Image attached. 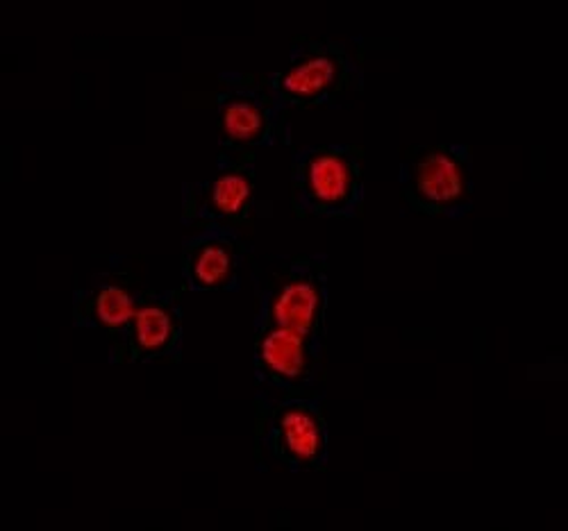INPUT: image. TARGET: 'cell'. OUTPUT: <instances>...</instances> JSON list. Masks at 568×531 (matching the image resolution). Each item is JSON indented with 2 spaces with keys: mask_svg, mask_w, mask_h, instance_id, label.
I'll return each instance as SVG.
<instances>
[{
  "mask_svg": "<svg viewBox=\"0 0 568 531\" xmlns=\"http://www.w3.org/2000/svg\"><path fill=\"white\" fill-rule=\"evenodd\" d=\"M178 312L169 303L155 300L139 305L128 327V355L130 359L158 357L178 341Z\"/></svg>",
  "mask_w": 568,
  "mask_h": 531,
  "instance_id": "obj_5",
  "label": "cell"
},
{
  "mask_svg": "<svg viewBox=\"0 0 568 531\" xmlns=\"http://www.w3.org/2000/svg\"><path fill=\"white\" fill-rule=\"evenodd\" d=\"M273 452L290 466H312L325 450V425L318 411L305 402H290L273 413Z\"/></svg>",
  "mask_w": 568,
  "mask_h": 531,
  "instance_id": "obj_3",
  "label": "cell"
},
{
  "mask_svg": "<svg viewBox=\"0 0 568 531\" xmlns=\"http://www.w3.org/2000/svg\"><path fill=\"white\" fill-rule=\"evenodd\" d=\"M321 307L323 296L318 282L310 275L292 277L277 288L271 300V327H287L312 334L314 325L321 320Z\"/></svg>",
  "mask_w": 568,
  "mask_h": 531,
  "instance_id": "obj_6",
  "label": "cell"
},
{
  "mask_svg": "<svg viewBox=\"0 0 568 531\" xmlns=\"http://www.w3.org/2000/svg\"><path fill=\"white\" fill-rule=\"evenodd\" d=\"M409 193L428 212H446L468 196V171L448 149L425 151L412 166Z\"/></svg>",
  "mask_w": 568,
  "mask_h": 531,
  "instance_id": "obj_2",
  "label": "cell"
},
{
  "mask_svg": "<svg viewBox=\"0 0 568 531\" xmlns=\"http://www.w3.org/2000/svg\"><path fill=\"white\" fill-rule=\"evenodd\" d=\"M268 116L264 105L253 95L236 93L221 108V136L232 146H251L264 139Z\"/></svg>",
  "mask_w": 568,
  "mask_h": 531,
  "instance_id": "obj_9",
  "label": "cell"
},
{
  "mask_svg": "<svg viewBox=\"0 0 568 531\" xmlns=\"http://www.w3.org/2000/svg\"><path fill=\"white\" fill-rule=\"evenodd\" d=\"M344 78L346 60L337 51H312L280 73L277 89L294 103H314L339 89Z\"/></svg>",
  "mask_w": 568,
  "mask_h": 531,
  "instance_id": "obj_4",
  "label": "cell"
},
{
  "mask_svg": "<svg viewBox=\"0 0 568 531\" xmlns=\"http://www.w3.org/2000/svg\"><path fill=\"white\" fill-rule=\"evenodd\" d=\"M139 305L130 288L123 284H105L97 288L89 296L87 303H82V316L97 323L99 327H105L110 331H119L130 327Z\"/></svg>",
  "mask_w": 568,
  "mask_h": 531,
  "instance_id": "obj_10",
  "label": "cell"
},
{
  "mask_svg": "<svg viewBox=\"0 0 568 531\" xmlns=\"http://www.w3.org/2000/svg\"><path fill=\"white\" fill-rule=\"evenodd\" d=\"M189 279H192L199 288H223L230 284L234 275V251L227 241L214 238L205 241L199 246L192 257H189Z\"/></svg>",
  "mask_w": 568,
  "mask_h": 531,
  "instance_id": "obj_11",
  "label": "cell"
},
{
  "mask_svg": "<svg viewBox=\"0 0 568 531\" xmlns=\"http://www.w3.org/2000/svg\"><path fill=\"white\" fill-rule=\"evenodd\" d=\"M359 188L357 162L339 149L312 153L301 171V191L316 214H337L351 207Z\"/></svg>",
  "mask_w": 568,
  "mask_h": 531,
  "instance_id": "obj_1",
  "label": "cell"
},
{
  "mask_svg": "<svg viewBox=\"0 0 568 531\" xmlns=\"http://www.w3.org/2000/svg\"><path fill=\"white\" fill-rule=\"evenodd\" d=\"M251 196V173L246 169H230L207 184L201 201V212L212 218H240L248 212Z\"/></svg>",
  "mask_w": 568,
  "mask_h": 531,
  "instance_id": "obj_8",
  "label": "cell"
},
{
  "mask_svg": "<svg viewBox=\"0 0 568 531\" xmlns=\"http://www.w3.org/2000/svg\"><path fill=\"white\" fill-rule=\"evenodd\" d=\"M262 368L280 381H301L310 372V346L307 334L268 327L257 344Z\"/></svg>",
  "mask_w": 568,
  "mask_h": 531,
  "instance_id": "obj_7",
  "label": "cell"
}]
</instances>
